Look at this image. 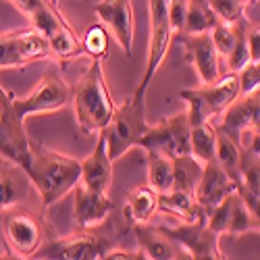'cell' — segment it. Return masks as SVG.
I'll use <instances>...</instances> for the list:
<instances>
[{
	"label": "cell",
	"mask_w": 260,
	"mask_h": 260,
	"mask_svg": "<svg viewBox=\"0 0 260 260\" xmlns=\"http://www.w3.org/2000/svg\"><path fill=\"white\" fill-rule=\"evenodd\" d=\"M0 221H3L5 244H9L11 252L19 258H34L38 248L46 240L42 216L17 204L13 208H7Z\"/></svg>",
	"instance_id": "9"
},
{
	"label": "cell",
	"mask_w": 260,
	"mask_h": 260,
	"mask_svg": "<svg viewBox=\"0 0 260 260\" xmlns=\"http://www.w3.org/2000/svg\"><path fill=\"white\" fill-rule=\"evenodd\" d=\"M235 75H237V85H240V94H250L260 90V62L248 60Z\"/></svg>",
	"instance_id": "34"
},
{
	"label": "cell",
	"mask_w": 260,
	"mask_h": 260,
	"mask_svg": "<svg viewBox=\"0 0 260 260\" xmlns=\"http://www.w3.org/2000/svg\"><path fill=\"white\" fill-rule=\"evenodd\" d=\"M144 260L146 256H144V252L138 248V250H123V248H113V250H108L106 252V256H104V260Z\"/></svg>",
	"instance_id": "37"
},
{
	"label": "cell",
	"mask_w": 260,
	"mask_h": 260,
	"mask_svg": "<svg viewBox=\"0 0 260 260\" xmlns=\"http://www.w3.org/2000/svg\"><path fill=\"white\" fill-rule=\"evenodd\" d=\"M156 227L185 254V258H210V260L227 258L219 248L221 235H216L206 225L204 219L179 221L175 225H156Z\"/></svg>",
	"instance_id": "10"
},
{
	"label": "cell",
	"mask_w": 260,
	"mask_h": 260,
	"mask_svg": "<svg viewBox=\"0 0 260 260\" xmlns=\"http://www.w3.org/2000/svg\"><path fill=\"white\" fill-rule=\"evenodd\" d=\"M40 60H50V46L42 31L27 25L0 34V69H21Z\"/></svg>",
	"instance_id": "7"
},
{
	"label": "cell",
	"mask_w": 260,
	"mask_h": 260,
	"mask_svg": "<svg viewBox=\"0 0 260 260\" xmlns=\"http://www.w3.org/2000/svg\"><path fill=\"white\" fill-rule=\"evenodd\" d=\"M71 102L75 108L77 125L83 134H98L108 125L117 104L108 92L102 60H90V67L73 85Z\"/></svg>",
	"instance_id": "3"
},
{
	"label": "cell",
	"mask_w": 260,
	"mask_h": 260,
	"mask_svg": "<svg viewBox=\"0 0 260 260\" xmlns=\"http://www.w3.org/2000/svg\"><path fill=\"white\" fill-rule=\"evenodd\" d=\"M25 196H27L25 181L17 173L0 171V210H7V208L21 204Z\"/></svg>",
	"instance_id": "30"
},
{
	"label": "cell",
	"mask_w": 260,
	"mask_h": 260,
	"mask_svg": "<svg viewBox=\"0 0 260 260\" xmlns=\"http://www.w3.org/2000/svg\"><path fill=\"white\" fill-rule=\"evenodd\" d=\"M11 5L29 19V25L42 31L50 46V60L67 64L81 56V38L50 0H11Z\"/></svg>",
	"instance_id": "2"
},
{
	"label": "cell",
	"mask_w": 260,
	"mask_h": 260,
	"mask_svg": "<svg viewBox=\"0 0 260 260\" xmlns=\"http://www.w3.org/2000/svg\"><path fill=\"white\" fill-rule=\"evenodd\" d=\"M214 152H216V129L208 121L191 125V129H189V154H193L204 165V162L214 160Z\"/></svg>",
	"instance_id": "26"
},
{
	"label": "cell",
	"mask_w": 260,
	"mask_h": 260,
	"mask_svg": "<svg viewBox=\"0 0 260 260\" xmlns=\"http://www.w3.org/2000/svg\"><path fill=\"white\" fill-rule=\"evenodd\" d=\"M208 5L214 11V15L225 23H237V21L248 17V5H244L242 0H208Z\"/></svg>",
	"instance_id": "32"
},
{
	"label": "cell",
	"mask_w": 260,
	"mask_h": 260,
	"mask_svg": "<svg viewBox=\"0 0 260 260\" xmlns=\"http://www.w3.org/2000/svg\"><path fill=\"white\" fill-rule=\"evenodd\" d=\"M100 23L113 34L117 44L123 48L127 56L134 54V36H136V21L132 0H100L94 7Z\"/></svg>",
	"instance_id": "15"
},
{
	"label": "cell",
	"mask_w": 260,
	"mask_h": 260,
	"mask_svg": "<svg viewBox=\"0 0 260 260\" xmlns=\"http://www.w3.org/2000/svg\"><path fill=\"white\" fill-rule=\"evenodd\" d=\"M150 125L146 123V92L136 88L123 104L115 106V113L108 125L100 132L106 140V150L111 160H119L132 148H138L140 138Z\"/></svg>",
	"instance_id": "4"
},
{
	"label": "cell",
	"mask_w": 260,
	"mask_h": 260,
	"mask_svg": "<svg viewBox=\"0 0 260 260\" xmlns=\"http://www.w3.org/2000/svg\"><path fill=\"white\" fill-rule=\"evenodd\" d=\"M233 189L235 183L229 179V175L216 165V160H210L202 165V175L196 189H193V200H196V204L202 208L206 216V212L219 204L223 198H227Z\"/></svg>",
	"instance_id": "19"
},
{
	"label": "cell",
	"mask_w": 260,
	"mask_h": 260,
	"mask_svg": "<svg viewBox=\"0 0 260 260\" xmlns=\"http://www.w3.org/2000/svg\"><path fill=\"white\" fill-rule=\"evenodd\" d=\"M219 21L221 19L214 15L208 0H187L185 23L179 34H208Z\"/></svg>",
	"instance_id": "25"
},
{
	"label": "cell",
	"mask_w": 260,
	"mask_h": 260,
	"mask_svg": "<svg viewBox=\"0 0 260 260\" xmlns=\"http://www.w3.org/2000/svg\"><path fill=\"white\" fill-rule=\"evenodd\" d=\"M210 40H212V44L216 48V52H219V56H227L231 46H233V42H235V27L233 23H225V21H219L210 31Z\"/></svg>",
	"instance_id": "33"
},
{
	"label": "cell",
	"mask_w": 260,
	"mask_h": 260,
	"mask_svg": "<svg viewBox=\"0 0 260 260\" xmlns=\"http://www.w3.org/2000/svg\"><path fill=\"white\" fill-rule=\"evenodd\" d=\"M202 175V162L193 156V154H181L173 158V187L171 189H179L193 193L198 181Z\"/></svg>",
	"instance_id": "24"
},
{
	"label": "cell",
	"mask_w": 260,
	"mask_h": 260,
	"mask_svg": "<svg viewBox=\"0 0 260 260\" xmlns=\"http://www.w3.org/2000/svg\"><path fill=\"white\" fill-rule=\"evenodd\" d=\"M167 15H169V23L173 29V36L179 34L185 23V15H187V0H167Z\"/></svg>",
	"instance_id": "35"
},
{
	"label": "cell",
	"mask_w": 260,
	"mask_h": 260,
	"mask_svg": "<svg viewBox=\"0 0 260 260\" xmlns=\"http://www.w3.org/2000/svg\"><path fill=\"white\" fill-rule=\"evenodd\" d=\"M214 160L219 165L229 179L235 183V187L240 185V146L233 140H229L225 134H221L216 129V152H214Z\"/></svg>",
	"instance_id": "27"
},
{
	"label": "cell",
	"mask_w": 260,
	"mask_h": 260,
	"mask_svg": "<svg viewBox=\"0 0 260 260\" xmlns=\"http://www.w3.org/2000/svg\"><path fill=\"white\" fill-rule=\"evenodd\" d=\"M71 96H73L71 85L58 73H48L40 79V83L27 96L23 98L15 96L13 104H15L17 115L25 121L31 115H48V113L62 111L71 102Z\"/></svg>",
	"instance_id": "12"
},
{
	"label": "cell",
	"mask_w": 260,
	"mask_h": 260,
	"mask_svg": "<svg viewBox=\"0 0 260 260\" xmlns=\"http://www.w3.org/2000/svg\"><path fill=\"white\" fill-rule=\"evenodd\" d=\"M237 96H240V85H237V75L231 71L212 83H202L200 88L179 92V98L187 104L185 113L189 125H198L221 115Z\"/></svg>",
	"instance_id": "6"
},
{
	"label": "cell",
	"mask_w": 260,
	"mask_h": 260,
	"mask_svg": "<svg viewBox=\"0 0 260 260\" xmlns=\"http://www.w3.org/2000/svg\"><path fill=\"white\" fill-rule=\"evenodd\" d=\"M242 3H244V5H248V7H250V5H254V3H258V0H242Z\"/></svg>",
	"instance_id": "38"
},
{
	"label": "cell",
	"mask_w": 260,
	"mask_h": 260,
	"mask_svg": "<svg viewBox=\"0 0 260 260\" xmlns=\"http://www.w3.org/2000/svg\"><path fill=\"white\" fill-rule=\"evenodd\" d=\"M248 52H250V60L260 62V29H258V23H252L248 27Z\"/></svg>",
	"instance_id": "36"
},
{
	"label": "cell",
	"mask_w": 260,
	"mask_h": 260,
	"mask_svg": "<svg viewBox=\"0 0 260 260\" xmlns=\"http://www.w3.org/2000/svg\"><path fill=\"white\" fill-rule=\"evenodd\" d=\"M189 121L187 113L181 111L177 115L165 117L156 125H150L146 134L140 138L138 148H144L146 152H158L169 158L181 154H189Z\"/></svg>",
	"instance_id": "11"
},
{
	"label": "cell",
	"mask_w": 260,
	"mask_h": 260,
	"mask_svg": "<svg viewBox=\"0 0 260 260\" xmlns=\"http://www.w3.org/2000/svg\"><path fill=\"white\" fill-rule=\"evenodd\" d=\"M13 98L15 94L0 85V156L23 171L29 162L31 142L25 132V121L15 111Z\"/></svg>",
	"instance_id": "8"
},
{
	"label": "cell",
	"mask_w": 260,
	"mask_h": 260,
	"mask_svg": "<svg viewBox=\"0 0 260 260\" xmlns=\"http://www.w3.org/2000/svg\"><path fill=\"white\" fill-rule=\"evenodd\" d=\"M204 221L216 235L258 233V216L250 212V208L244 204L242 196L235 189L206 212Z\"/></svg>",
	"instance_id": "14"
},
{
	"label": "cell",
	"mask_w": 260,
	"mask_h": 260,
	"mask_svg": "<svg viewBox=\"0 0 260 260\" xmlns=\"http://www.w3.org/2000/svg\"><path fill=\"white\" fill-rule=\"evenodd\" d=\"M250 25H252V21L248 17H244L242 21L233 23V27H235V42H233L229 54L225 56L227 58V67H229L231 73H237L250 60V52H248V27Z\"/></svg>",
	"instance_id": "29"
},
{
	"label": "cell",
	"mask_w": 260,
	"mask_h": 260,
	"mask_svg": "<svg viewBox=\"0 0 260 260\" xmlns=\"http://www.w3.org/2000/svg\"><path fill=\"white\" fill-rule=\"evenodd\" d=\"M50 3H52L54 7H58V0H50Z\"/></svg>",
	"instance_id": "39"
},
{
	"label": "cell",
	"mask_w": 260,
	"mask_h": 260,
	"mask_svg": "<svg viewBox=\"0 0 260 260\" xmlns=\"http://www.w3.org/2000/svg\"><path fill=\"white\" fill-rule=\"evenodd\" d=\"M73 191H75V200H73L75 229H98L111 219L115 204L108 198V193L88 189L81 183H77Z\"/></svg>",
	"instance_id": "18"
},
{
	"label": "cell",
	"mask_w": 260,
	"mask_h": 260,
	"mask_svg": "<svg viewBox=\"0 0 260 260\" xmlns=\"http://www.w3.org/2000/svg\"><path fill=\"white\" fill-rule=\"evenodd\" d=\"M148 21H150V34H148V52H146V69L138 88L148 92L156 71L169 52L173 42V29L167 15V0H148Z\"/></svg>",
	"instance_id": "13"
},
{
	"label": "cell",
	"mask_w": 260,
	"mask_h": 260,
	"mask_svg": "<svg viewBox=\"0 0 260 260\" xmlns=\"http://www.w3.org/2000/svg\"><path fill=\"white\" fill-rule=\"evenodd\" d=\"M223 121L219 125V132L225 134L240 146V140L250 129H258L260 121V90L250 94H240L225 111L221 113Z\"/></svg>",
	"instance_id": "16"
},
{
	"label": "cell",
	"mask_w": 260,
	"mask_h": 260,
	"mask_svg": "<svg viewBox=\"0 0 260 260\" xmlns=\"http://www.w3.org/2000/svg\"><path fill=\"white\" fill-rule=\"evenodd\" d=\"M23 173L27 181L38 189L42 210H48L79 183L81 162L48 146L31 144L29 162Z\"/></svg>",
	"instance_id": "1"
},
{
	"label": "cell",
	"mask_w": 260,
	"mask_h": 260,
	"mask_svg": "<svg viewBox=\"0 0 260 260\" xmlns=\"http://www.w3.org/2000/svg\"><path fill=\"white\" fill-rule=\"evenodd\" d=\"M132 231H134L136 242L146 258H150V260L185 258V254L173 244L165 233H160L158 227L150 225V223H132Z\"/></svg>",
	"instance_id": "21"
},
{
	"label": "cell",
	"mask_w": 260,
	"mask_h": 260,
	"mask_svg": "<svg viewBox=\"0 0 260 260\" xmlns=\"http://www.w3.org/2000/svg\"><path fill=\"white\" fill-rule=\"evenodd\" d=\"M158 210V193L150 185L134 187L127 193L125 216L129 223H150Z\"/></svg>",
	"instance_id": "23"
},
{
	"label": "cell",
	"mask_w": 260,
	"mask_h": 260,
	"mask_svg": "<svg viewBox=\"0 0 260 260\" xmlns=\"http://www.w3.org/2000/svg\"><path fill=\"white\" fill-rule=\"evenodd\" d=\"M158 210L173 216L177 221H196L204 219L202 208L193 200V193L179 191V189H169L158 193Z\"/></svg>",
	"instance_id": "22"
},
{
	"label": "cell",
	"mask_w": 260,
	"mask_h": 260,
	"mask_svg": "<svg viewBox=\"0 0 260 260\" xmlns=\"http://www.w3.org/2000/svg\"><path fill=\"white\" fill-rule=\"evenodd\" d=\"M81 50L90 56V60H102L104 56H108V31L102 23L88 27L81 38Z\"/></svg>",
	"instance_id": "31"
},
{
	"label": "cell",
	"mask_w": 260,
	"mask_h": 260,
	"mask_svg": "<svg viewBox=\"0 0 260 260\" xmlns=\"http://www.w3.org/2000/svg\"><path fill=\"white\" fill-rule=\"evenodd\" d=\"M146 165H148V185L156 193L169 191L173 187V158L158 152H146Z\"/></svg>",
	"instance_id": "28"
},
{
	"label": "cell",
	"mask_w": 260,
	"mask_h": 260,
	"mask_svg": "<svg viewBox=\"0 0 260 260\" xmlns=\"http://www.w3.org/2000/svg\"><path fill=\"white\" fill-rule=\"evenodd\" d=\"M121 235H102L96 229H77L67 237L44 240L34 258H56V260H104L106 252L117 248Z\"/></svg>",
	"instance_id": "5"
},
{
	"label": "cell",
	"mask_w": 260,
	"mask_h": 260,
	"mask_svg": "<svg viewBox=\"0 0 260 260\" xmlns=\"http://www.w3.org/2000/svg\"><path fill=\"white\" fill-rule=\"evenodd\" d=\"M173 40L183 46L187 60L196 67L202 83H212L221 77V56L212 44L210 34H175Z\"/></svg>",
	"instance_id": "17"
},
{
	"label": "cell",
	"mask_w": 260,
	"mask_h": 260,
	"mask_svg": "<svg viewBox=\"0 0 260 260\" xmlns=\"http://www.w3.org/2000/svg\"><path fill=\"white\" fill-rule=\"evenodd\" d=\"M81 162V175H79V183L88 189L100 191V193H108L113 185V160L108 156L106 150V140L104 134L98 132V140H96V148L94 152L79 160Z\"/></svg>",
	"instance_id": "20"
}]
</instances>
